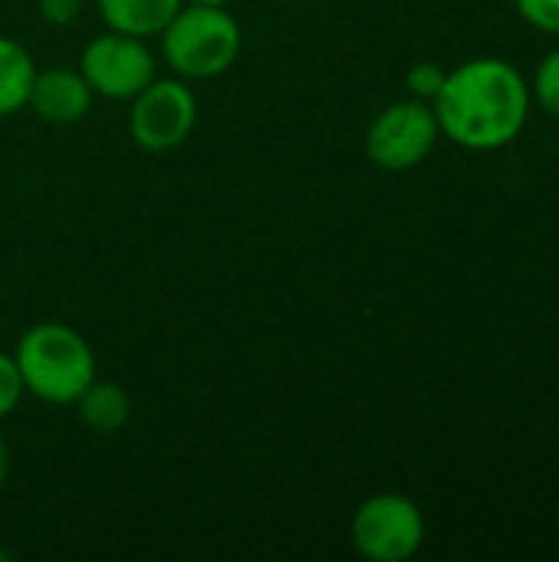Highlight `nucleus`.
<instances>
[{
	"instance_id": "1",
	"label": "nucleus",
	"mask_w": 559,
	"mask_h": 562,
	"mask_svg": "<svg viewBox=\"0 0 559 562\" xmlns=\"http://www.w3.org/2000/svg\"><path fill=\"white\" fill-rule=\"evenodd\" d=\"M530 105L527 76L501 56H474L455 66L432 99L441 135L465 151H497L517 142Z\"/></svg>"
},
{
	"instance_id": "2",
	"label": "nucleus",
	"mask_w": 559,
	"mask_h": 562,
	"mask_svg": "<svg viewBox=\"0 0 559 562\" xmlns=\"http://www.w3.org/2000/svg\"><path fill=\"white\" fill-rule=\"evenodd\" d=\"M13 362L23 389L46 405H76L96 379L92 346L66 323L30 326L13 349Z\"/></svg>"
},
{
	"instance_id": "3",
	"label": "nucleus",
	"mask_w": 559,
	"mask_h": 562,
	"mask_svg": "<svg viewBox=\"0 0 559 562\" xmlns=\"http://www.w3.org/2000/svg\"><path fill=\"white\" fill-rule=\"evenodd\" d=\"M158 36L168 69L185 82H208L224 76L244 49L237 16L211 3H185Z\"/></svg>"
},
{
	"instance_id": "4",
	"label": "nucleus",
	"mask_w": 559,
	"mask_h": 562,
	"mask_svg": "<svg viewBox=\"0 0 559 562\" xmlns=\"http://www.w3.org/2000/svg\"><path fill=\"white\" fill-rule=\"evenodd\" d=\"M349 537L362 560L405 562L425 543V514L405 494H376L356 507Z\"/></svg>"
},
{
	"instance_id": "5",
	"label": "nucleus",
	"mask_w": 559,
	"mask_h": 562,
	"mask_svg": "<svg viewBox=\"0 0 559 562\" xmlns=\"http://www.w3.org/2000/svg\"><path fill=\"white\" fill-rule=\"evenodd\" d=\"M441 128L432 102L402 99L385 105L366 128V155L382 171H412L418 168L438 145Z\"/></svg>"
},
{
	"instance_id": "6",
	"label": "nucleus",
	"mask_w": 559,
	"mask_h": 562,
	"mask_svg": "<svg viewBox=\"0 0 559 562\" xmlns=\"http://www.w3.org/2000/svg\"><path fill=\"white\" fill-rule=\"evenodd\" d=\"M198 125V95L178 76L152 79L128 99V135L142 151L165 155L181 148Z\"/></svg>"
},
{
	"instance_id": "7",
	"label": "nucleus",
	"mask_w": 559,
	"mask_h": 562,
	"mask_svg": "<svg viewBox=\"0 0 559 562\" xmlns=\"http://www.w3.org/2000/svg\"><path fill=\"white\" fill-rule=\"evenodd\" d=\"M79 72L99 99L128 102L158 76V63L142 36L105 30L82 46Z\"/></svg>"
},
{
	"instance_id": "8",
	"label": "nucleus",
	"mask_w": 559,
	"mask_h": 562,
	"mask_svg": "<svg viewBox=\"0 0 559 562\" xmlns=\"http://www.w3.org/2000/svg\"><path fill=\"white\" fill-rule=\"evenodd\" d=\"M96 92L79 69H36L30 89V109L46 125H76L89 115Z\"/></svg>"
},
{
	"instance_id": "9",
	"label": "nucleus",
	"mask_w": 559,
	"mask_h": 562,
	"mask_svg": "<svg viewBox=\"0 0 559 562\" xmlns=\"http://www.w3.org/2000/svg\"><path fill=\"white\" fill-rule=\"evenodd\" d=\"M185 7V0H96V13L105 30L128 36H158L171 16Z\"/></svg>"
},
{
	"instance_id": "10",
	"label": "nucleus",
	"mask_w": 559,
	"mask_h": 562,
	"mask_svg": "<svg viewBox=\"0 0 559 562\" xmlns=\"http://www.w3.org/2000/svg\"><path fill=\"white\" fill-rule=\"evenodd\" d=\"M76 412L82 425L96 435H115L132 422V398L115 382L92 379L89 389L76 398Z\"/></svg>"
},
{
	"instance_id": "11",
	"label": "nucleus",
	"mask_w": 559,
	"mask_h": 562,
	"mask_svg": "<svg viewBox=\"0 0 559 562\" xmlns=\"http://www.w3.org/2000/svg\"><path fill=\"white\" fill-rule=\"evenodd\" d=\"M36 63L23 43L0 33V119L26 109L33 89Z\"/></svg>"
},
{
	"instance_id": "12",
	"label": "nucleus",
	"mask_w": 559,
	"mask_h": 562,
	"mask_svg": "<svg viewBox=\"0 0 559 562\" xmlns=\"http://www.w3.org/2000/svg\"><path fill=\"white\" fill-rule=\"evenodd\" d=\"M530 92L544 105V112L559 119V46L540 59V66L534 72V82H530Z\"/></svg>"
},
{
	"instance_id": "13",
	"label": "nucleus",
	"mask_w": 559,
	"mask_h": 562,
	"mask_svg": "<svg viewBox=\"0 0 559 562\" xmlns=\"http://www.w3.org/2000/svg\"><path fill=\"white\" fill-rule=\"evenodd\" d=\"M23 395H26V389H23V379H20V369L13 362V356L0 352V422L16 412Z\"/></svg>"
},
{
	"instance_id": "14",
	"label": "nucleus",
	"mask_w": 559,
	"mask_h": 562,
	"mask_svg": "<svg viewBox=\"0 0 559 562\" xmlns=\"http://www.w3.org/2000/svg\"><path fill=\"white\" fill-rule=\"evenodd\" d=\"M445 72H448V69H441L438 63L425 59V63H415V66L409 69V76H405V86H409V92H412L415 99H425V102H432V99L438 95L441 82H445Z\"/></svg>"
},
{
	"instance_id": "15",
	"label": "nucleus",
	"mask_w": 559,
	"mask_h": 562,
	"mask_svg": "<svg viewBox=\"0 0 559 562\" xmlns=\"http://www.w3.org/2000/svg\"><path fill=\"white\" fill-rule=\"evenodd\" d=\"M524 23H530L540 33L559 36V0H514Z\"/></svg>"
},
{
	"instance_id": "16",
	"label": "nucleus",
	"mask_w": 559,
	"mask_h": 562,
	"mask_svg": "<svg viewBox=\"0 0 559 562\" xmlns=\"http://www.w3.org/2000/svg\"><path fill=\"white\" fill-rule=\"evenodd\" d=\"M36 10L49 26H69L79 20L82 0H36Z\"/></svg>"
},
{
	"instance_id": "17",
	"label": "nucleus",
	"mask_w": 559,
	"mask_h": 562,
	"mask_svg": "<svg viewBox=\"0 0 559 562\" xmlns=\"http://www.w3.org/2000/svg\"><path fill=\"white\" fill-rule=\"evenodd\" d=\"M7 474H10V448H7V441H3V435H0V491H3V484H7Z\"/></svg>"
},
{
	"instance_id": "18",
	"label": "nucleus",
	"mask_w": 559,
	"mask_h": 562,
	"mask_svg": "<svg viewBox=\"0 0 559 562\" xmlns=\"http://www.w3.org/2000/svg\"><path fill=\"white\" fill-rule=\"evenodd\" d=\"M185 3H211V7H224L227 0H185Z\"/></svg>"
}]
</instances>
